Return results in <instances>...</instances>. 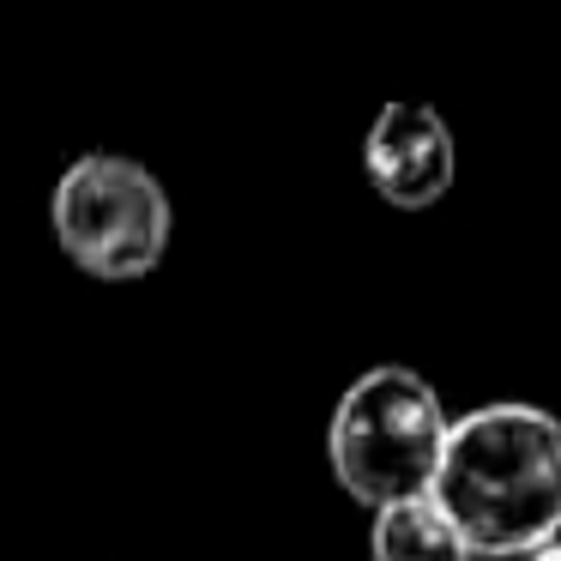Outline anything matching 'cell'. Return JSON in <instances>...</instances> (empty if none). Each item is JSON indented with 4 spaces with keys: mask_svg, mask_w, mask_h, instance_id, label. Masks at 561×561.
Masks as SVG:
<instances>
[{
    "mask_svg": "<svg viewBox=\"0 0 561 561\" xmlns=\"http://www.w3.org/2000/svg\"><path fill=\"white\" fill-rule=\"evenodd\" d=\"M428 495L483 561L549 549L561 537V416L519 399L453 416Z\"/></svg>",
    "mask_w": 561,
    "mask_h": 561,
    "instance_id": "cell-1",
    "label": "cell"
},
{
    "mask_svg": "<svg viewBox=\"0 0 561 561\" xmlns=\"http://www.w3.org/2000/svg\"><path fill=\"white\" fill-rule=\"evenodd\" d=\"M447 404L416 368L380 363L356 375L339 392L327 423V465L339 489L363 507H392V501L428 495L435 465L447 453Z\"/></svg>",
    "mask_w": 561,
    "mask_h": 561,
    "instance_id": "cell-2",
    "label": "cell"
},
{
    "mask_svg": "<svg viewBox=\"0 0 561 561\" xmlns=\"http://www.w3.org/2000/svg\"><path fill=\"white\" fill-rule=\"evenodd\" d=\"M49 224L61 254L79 272H91L103 284H127L163 266L175 211L146 163L122 158V151H85L55 182Z\"/></svg>",
    "mask_w": 561,
    "mask_h": 561,
    "instance_id": "cell-3",
    "label": "cell"
},
{
    "mask_svg": "<svg viewBox=\"0 0 561 561\" xmlns=\"http://www.w3.org/2000/svg\"><path fill=\"white\" fill-rule=\"evenodd\" d=\"M363 175L399 211H428L435 199H447L453 175H459V146H453L447 115L435 103L392 98L363 134Z\"/></svg>",
    "mask_w": 561,
    "mask_h": 561,
    "instance_id": "cell-4",
    "label": "cell"
},
{
    "mask_svg": "<svg viewBox=\"0 0 561 561\" xmlns=\"http://www.w3.org/2000/svg\"><path fill=\"white\" fill-rule=\"evenodd\" d=\"M368 556L375 561H477L465 549V537L453 531V519L435 507V495H411V501H392V507H375Z\"/></svg>",
    "mask_w": 561,
    "mask_h": 561,
    "instance_id": "cell-5",
    "label": "cell"
},
{
    "mask_svg": "<svg viewBox=\"0 0 561 561\" xmlns=\"http://www.w3.org/2000/svg\"><path fill=\"white\" fill-rule=\"evenodd\" d=\"M525 561H561V537H556L549 549H537V556H525Z\"/></svg>",
    "mask_w": 561,
    "mask_h": 561,
    "instance_id": "cell-6",
    "label": "cell"
}]
</instances>
